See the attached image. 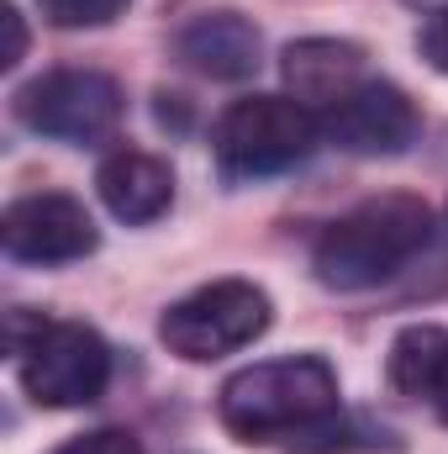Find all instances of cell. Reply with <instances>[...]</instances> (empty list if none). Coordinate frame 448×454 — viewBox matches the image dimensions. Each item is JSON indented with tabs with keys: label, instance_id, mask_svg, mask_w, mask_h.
Returning <instances> with one entry per match:
<instances>
[{
	"label": "cell",
	"instance_id": "cell-16",
	"mask_svg": "<svg viewBox=\"0 0 448 454\" xmlns=\"http://www.w3.org/2000/svg\"><path fill=\"white\" fill-rule=\"evenodd\" d=\"M0 27H5V53H0V64L11 69V64H21V53H27V27H21V11L5 0L0 5Z\"/></svg>",
	"mask_w": 448,
	"mask_h": 454
},
{
	"label": "cell",
	"instance_id": "cell-12",
	"mask_svg": "<svg viewBox=\"0 0 448 454\" xmlns=\"http://www.w3.org/2000/svg\"><path fill=\"white\" fill-rule=\"evenodd\" d=\"M385 375L401 396L428 402L448 423V328H406L390 343Z\"/></svg>",
	"mask_w": 448,
	"mask_h": 454
},
{
	"label": "cell",
	"instance_id": "cell-5",
	"mask_svg": "<svg viewBox=\"0 0 448 454\" xmlns=\"http://www.w3.org/2000/svg\"><path fill=\"white\" fill-rule=\"evenodd\" d=\"M21 386L37 407H90L112 380V348L85 323H37V333L16 343Z\"/></svg>",
	"mask_w": 448,
	"mask_h": 454
},
{
	"label": "cell",
	"instance_id": "cell-1",
	"mask_svg": "<svg viewBox=\"0 0 448 454\" xmlns=\"http://www.w3.org/2000/svg\"><path fill=\"white\" fill-rule=\"evenodd\" d=\"M217 412L248 444H269V439L306 444L317 428H328L337 418V375L317 354L264 359L227 380L217 396Z\"/></svg>",
	"mask_w": 448,
	"mask_h": 454
},
{
	"label": "cell",
	"instance_id": "cell-3",
	"mask_svg": "<svg viewBox=\"0 0 448 454\" xmlns=\"http://www.w3.org/2000/svg\"><path fill=\"white\" fill-rule=\"evenodd\" d=\"M269 296L253 280H212L190 296H180L158 317V339L180 359H222L237 354L269 328Z\"/></svg>",
	"mask_w": 448,
	"mask_h": 454
},
{
	"label": "cell",
	"instance_id": "cell-14",
	"mask_svg": "<svg viewBox=\"0 0 448 454\" xmlns=\"http://www.w3.org/2000/svg\"><path fill=\"white\" fill-rule=\"evenodd\" d=\"M58 454H143L132 434L121 428H101V434H85V439H69Z\"/></svg>",
	"mask_w": 448,
	"mask_h": 454
},
{
	"label": "cell",
	"instance_id": "cell-13",
	"mask_svg": "<svg viewBox=\"0 0 448 454\" xmlns=\"http://www.w3.org/2000/svg\"><path fill=\"white\" fill-rule=\"evenodd\" d=\"M132 0H37V11L53 27H106L127 11Z\"/></svg>",
	"mask_w": 448,
	"mask_h": 454
},
{
	"label": "cell",
	"instance_id": "cell-9",
	"mask_svg": "<svg viewBox=\"0 0 448 454\" xmlns=\"http://www.w3.org/2000/svg\"><path fill=\"white\" fill-rule=\"evenodd\" d=\"M285 85H290V101H301L306 112L322 106L333 112L337 101H348L359 85H364V53L353 43H337V37H306V43H290L285 59Z\"/></svg>",
	"mask_w": 448,
	"mask_h": 454
},
{
	"label": "cell",
	"instance_id": "cell-4",
	"mask_svg": "<svg viewBox=\"0 0 448 454\" xmlns=\"http://www.w3.org/2000/svg\"><path fill=\"white\" fill-rule=\"evenodd\" d=\"M212 148L227 175H280L317 148V116L290 96H248L217 116Z\"/></svg>",
	"mask_w": 448,
	"mask_h": 454
},
{
	"label": "cell",
	"instance_id": "cell-15",
	"mask_svg": "<svg viewBox=\"0 0 448 454\" xmlns=\"http://www.w3.org/2000/svg\"><path fill=\"white\" fill-rule=\"evenodd\" d=\"M417 48H422V59L438 69V74H448V11H438L428 27H422V37H417Z\"/></svg>",
	"mask_w": 448,
	"mask_h": 454
},
{
	"label": "cell",
	"instance_id": "cell-2",
	"mask_svg": "<svg viewBox=\"0 0 448 454\" xmlns=\"http://www.w3.org/2000/svg\"><path fill=\"white\" fill-rule=\"evenodd\" d=\"M433 238V212L417 196H375L337 217L312 254V270L328 291H369L412 264Z\"/></svg>",
	"mask_w": 448,
	"mask_h": 454
},
{
	"label": "cell",
	"instance_id": "cell-8",
	"mask_svg": "<svg viewBox=\"0 0 448 454\" xmlns=\"http://www.w3.org/2000/svg\"><path fill=\"white\" fill-rule=\"evenodd\" d=\"M328 137L348 153H364V159H380V153H401L412 137H417V112L412 101L385 85V80H364L348 101H337L328 112Z\"/></svg>",
	"mask_w": 448,
	"mask_h": 454
},
{
	"label": "cell",
	"instance_id": "cell-7",
	"mask_svg": "<svg viewBox=\"0 0 448 454\" xmlns=\"http://www.w3.org/2000/svg\"><path fill=\"white\" fill-rule=\"evenodd\" d=\"M5 254L21 264H69L96 254V223L85 212V201L42 191V196H21L5 207Z\"/></svg>",
	"mask_w": 448,
	"mask_h": 454
},
{
	"label": "cell",
	"instance_id": "cell-6",
	"mask_svg": "<svg viewBox=\"0 0 448 454\" xmlns=\"http://www.w3.org/2000/svg\"><path fill=\"white\" fill-rule=\"evenodd\" d=\"M21 127L58 143H96L121 121V85L101 69H53L16 90Z\"/></svg>",
	"mask_w": 448,
	"mask_h": 454
},
{
	"label": "cell",
	"instance_id": "cell-10",
	"mask_svg": "<svg viewBox=\"0 0 448 454\" xmlns=\"http://www.w3.org/2000/svg\"><path fill=\"white\" fill-rule=\"evenodd\" d=\"M101 201L116 223H158L174 201V169L143 148H121L96 175Z\"/></svg>",
	"mask_w": 448,
	"mask_h": 454
},
{
	"label": "cell",
	"instance_id": "cell-11",
	"mask_svg": "<svg viewBox=\"0 0 448 454\" xmlns=\"http://www.w3.org/2000/svg\"><path fill=\"white\" fill-rule=\"evenodd\" d=\"M180 59L212 80H248L259 69V27L237 11H206L180 32Z\"/></svg>",
	"mask_w": 448,
	"mask_h": 454
}]
</instances>
